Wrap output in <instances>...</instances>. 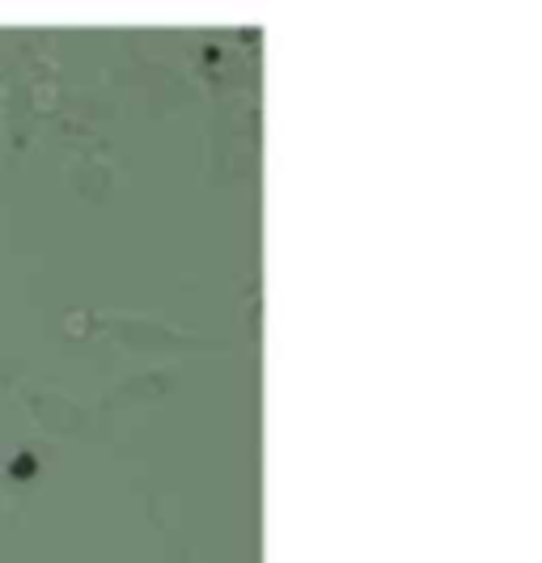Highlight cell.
Listing matches in <instances>:
<instances>
[{
  "label": "cell",
  "instance_id": "6",
  "mask_svg": "<svg viewBox=\"0 0 542 563\" xmlns=\"http://www.w3.org/2000/svg\"><path fill=\"white\" fill-rule=\"evenodd\" d=\"M26 563H30V560H26Z\"/></svg>",
  "mask_w": 542,
  "mask_h": 563
},
{
  "label": "cell",
  "instance_id": "1",
  "mask_svg": "<svg viewBox=\"0 0 542 563\" xmlns=\"http://www.w3.org/2000/svg\"><path fill=\"white\" fill-rule=\"evenodd\" d=\"M4 123H9V148L22 157L34 141V132L56 119L64 102V81L52 56L38 43H18V56L4 64Z\"/></svg>",
  "mask_w": 542,
  "mask_h": 563
},
{
  "label": "cell",
  "instance_id": "2",
  "mask_svg": "<svg viewBox=\"0 0 542 563\" xmlns=\"http://www.w3.org/2000/svg\"><path fill=\"white\" fill-rule=\"evenodd\" d=\"M0 390L22 398L30 420L38 423L43 432H52V437H68V441L93 437V411L81 407L77 398L59 395L52 386L34 382L26 373V365H18V361H4V356H0Z\"/></svg>",
  "mask_w": 542,
  "mask_h": 563
},
{
  "label": "cell",
  "instance_id": "5",
  "mask_svg": "<svg viewBox=\"0 0 542 563\" xmlns=\"http://www.w3.org/2000/svg\"><path fill=\"white\" fill-rule=\"evenodd\" d=\"M4 81H9V73L0 68V107H4Z\"/></svg>",
  "mask_w": 542,
  "mask_h": 563
},
{
  "label": "cell",
  "instance_id": "4",
  "mask_svg": "<svg viewBox=\"0 0 542 563\" xmlns=\"http://www.w3.org/2000/svg\"><path fill=\"white\" fill-rule=\"evenodd\" d=\"M13 521H22V517H18L13 508H9V505H4V500H0V530H9Z\"/></svg>",
  "mask_w": 542,
  "mask_h": 563
},
{
  "label": "cell",
  "instance_id": "3",
  "mask_svg": "<svg viewBox=\"0 0 542 563\" xmlns=\"http://www.w3.org/2000/svg\"><path fill=\"white\" fill-rule=\"evenodd\" d=\"M34 471H38V457H34V450H18V457L9 462V479H18V483H30V479H34Z\"/></svg>",
  "mask_w": 542,
  "mask_h": 563
}]
</instances>
